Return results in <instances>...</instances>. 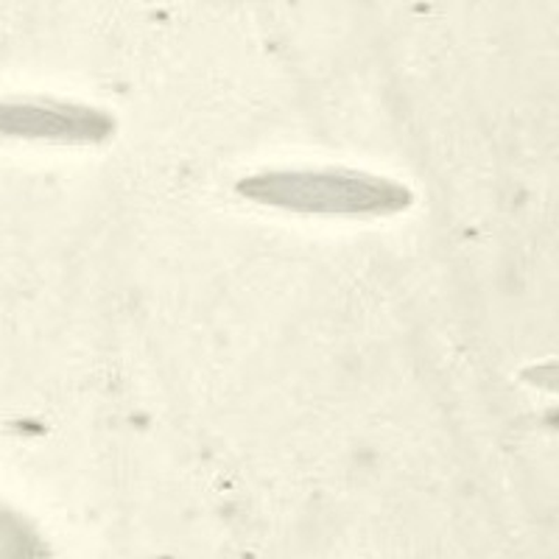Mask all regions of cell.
<instances>
[{"mask_svg":"<svg viewBox=\"0 0 559 559\" xmlns=\"http://www.w3.org/2000/svg\"><path fill=\"white\" fill-rule=\"evenodd\" d=\"M236 193L269 210L328 218L401 216L417 202L401 179L344 166L266 168L238 179Z\"/></svg>","mask_w":559,"mask_h":559,"instance_id":"obj_1","label":"cell"},{"mask_svg":"<svg viewBox=\"0 0 559 559\" xmlns=\"http://www.w3.org/2000/svg\"><path fill=\"white\" fill-rule=\"evenodd\" d=\"M0 129L26 134V138L53 140V143H73V146H98L107 143L115 132V118L98 107L87 104H37L20 107L0 115Z\"/></svg>","mask_w":559,"mask_h":559,"instance_id":"obj_2","label":"cell"}]
</instances>
